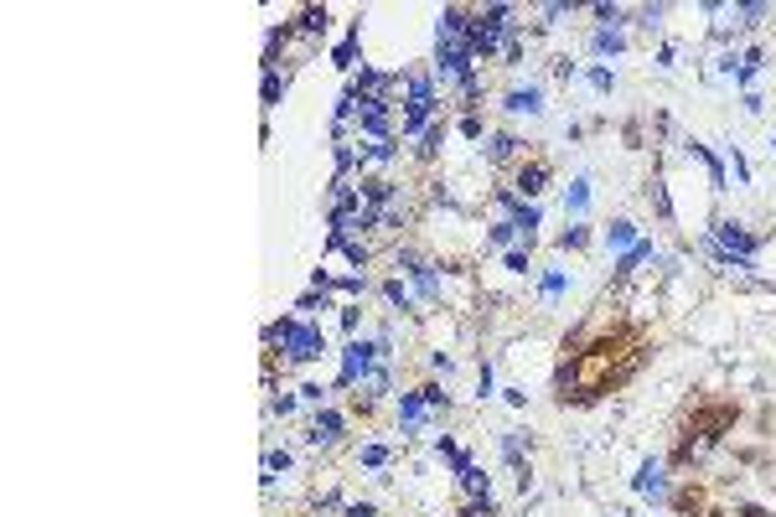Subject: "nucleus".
<instances>
[{"instance_id": "f257e3e1", "label": "nucleus", "mask_w": 776, "mask_h": 517, "mask_svg": "<svg viewBox=\"0 0 776 517\" xmlns=\"http://www.w3.org/2000/svg\"><path fill=\"white\" fill-rule=\"evenodd\" d=\"M264 337H269V341H280L285 362H316V357L326 352V337H321V326L300 321V316H290V321H280V326H269Z\"/></svg>"}, {"instance_id": "f03ea898", "label": "nucleus", "mask_w": 776, "mask_h": 517, "mask_svg": "<svg viewBox=\"0 0 776 517\" xmlns=\"http://www.w3.org/2000/svg\"><path fill=\"white\" fill-rule=\"evenodd\" d=\"M373 357H378V347L373 341H352L347 347V357H341V388H352V383H362L367 373H373Z\"/></svg>"}, {"instance_id": "7ed1b4c3", "label": "nucleus", "mask_w": 776, "mask_h": 517, "mask_svg": "<svg viewBox=\"0 0 776 517\" xmlns=\"http://www.w3.org/2000/svg\"><path fill=\"white\" fill-rule=\"evenodd\" d=\"M425 419H430V399H425V393H404V399H399V424H404V434H419V430H425Z\"/></svg>"}, {"instance_id": "20e7f679", "label": "nucleus", "mask_w": 776, "mask_h": 517, "mask_svg": "<svg viewBox=\"0 0 776 517\" xmlns=\"http://www.w3.org/2000/svg\"><path fill=\"white\" fill-rule=\"evenodd\" d=\"M637 492H642V497H652V502H668V476H663V460H642Z\"/></svg>"}, {"instance_id": "39448f33", "label": "nucleus", "mask_w": 776, "mask_h": 517, "mask_svg": "<svg viewBox=\"0 0 776 517\" xmlns=\"http://www.w3.org/2000/svg\"><path fill=\"white\" fill-rule=\"evenodd\" d=\"M337 434H341V414L337 409H321L316 424H311V445H337Z\"/></svg>"}, {"instance_id": "423d86ee", "label": "nucleus", "mask_w": 776, "mask_h": 517, "mask_svg": "<svg viewBox=\"0 0 776 517\" xmlns=\"http://www.w3.org/2000/svg\"><path fill=\"white\" fill-rule=\"evenodd\" d=\"M461 486L471 502H492V476H486L481 466H461Z\"/></svg>"}, {"instance_id": "0eeeda50", "label": "nucleus", "mask_w": 776, "mask_h": 517, "mask_svg": "<svg viewBox=\"0 0 776 517\" xmlns=\"http://www.w3.org/2000/svg\"><path fill=\"white\" fill-rule=\"evenodd\" d=\"M544 181H549V166H544V161L523 166V171H518V197H538V192H544Z\"/></svg>"}, {"instance_id": "6e6552de", "label": "nucleus", "mask_w": 776, "mask_h": 517, "mask_svg": "<svg viewBox=\"0 0 776 517\" xmlns=\"http://www.w3.org/2000/svg\"><path fill=\"white\" fill-rule=\"evenodd\" d=\"M544 109V94L538 88H512L507 94V114H538Z\"/></svg>"}, {"instance_id": "1a4fd4ad", "label": "nucleus", "mask_w": 776, "mask_h": 517, "mask_svg": "<svg viewBox=\"0 0 776 517\" xmlns=\"http://www.w3.org/2000/svg\"><path fill=\"white\" fill-rule=\"evenodd\" d=\"M585 207H590V176H574L570 192H564V212H574V218H580Z\"/></svg>"}, {"instance_id": "9d476101", "label": "nucleus", "mask_w": 776, "mask_h": 517, "mask_svg": "<svg viewBox=\"0 0 776 517\" xmlns=\"http://www.w3.org/2000/svg\"><path fill=\"white\" fill-rule=\"evenodd\" d=\"M606 243H611V248H631V243H637V228H631L626 218H616L611 228H606Z\"/></svg>"}, {"instance_id": "9b49d317", "label": "nucleus", "mask_w": 776, "mask_h": 517, "mask_svg": "<svg viewBox=\"0 0 776 517\" xmlns=\"http://www.w3.org/2000/svg\"><path fill=\"white\" fill-rule=\"evenodd\" d=\"M689 155H699V161L709 166V181H714V192H725V171H719V161H714V155H709V150H704V145H699V140H689Z\"/></svg>"}, {"instance_id": "f8f14e48", "label": "nucleus", "mask_w": 776, "mask_h": 517, "mask_svg": "<svg viewBox=\"0 0 776 517\" xmlns=\"http://www.w3.org/2000/svg\"><path fill=\"white\" fill-rule=\"evenodd\" d=\"M502 460H507V466H523V434L518 430L502 434Z\"/></svg>"}, {"instance_id": "ddd939ff", "label": "nucleus", "mask_w": 776, "mask_h": 517, "mask_svg": "<svg viewBox=\"0 0 776 517\" xmlns=\"http://www.w3.org/2000/svg\"><path fill=\"white\" fill-rule=\"evenodd\" d=\"M590 47H595V52H621V47H626V36L616 31V26H606V31H595V42H590Z\"/></svg>"}, {"instance_id": "4468645a", "label": "nucleus", "mask_w": 776, "mask_h": 517, "mask_svg": "<svg viewBox=\"0 0 776 517\" xmlns=\"http://www.w3.org/2000/svg\"><path fill=\"white\" fill-rule=\"evenodd\" d=\"M642 259H652V243H631V248H626V259H621V269H616V274H631V269H637Z\"/></svg>"}, {"instance_id": "2eb2a0df", "label": "nucleus", "mask_w": 776, "mask_h": 517, "mask_svg": "<svg viewBox=\"0 0 776 517\" xmlns=\"http://www.w3.org/2000/svg\"><path fill=\"white\" fill-rule=\"evenodd\" d=\"M512 150H518V140H512V135H492V145H486V155H492V161H507Z\"/></svg>"}, {"instance_id": "dca6fc26", "label": "nucleus", "mask_w": 776, "mask_h": 517, "mask_svg": "<svg viewBox=\"0 0 776 517\" xmlns=\"http://www.w3.org/2000/svg\"><path fill=\"white\" fill-rule=\"evenodd\" d=\"M362 388H367V399H378V393H388V373H383V367H373V373L362 378Z\"/></svg>"}, {"instance_id": "f3484780", "label": "nucleus", "mask_w": 776, "mask_h": 517, "mask_svg": "<svg viewBox=\"0 0 776 517\" xmlns=\"http://www.w3.org/2000/svg\"><path fill=\"white\" fill-rule=\"evenodd\" d=\"M766 10H771V6H735V16H740V26H756Z\"/></svg>"}, {"instance_id": "a211bd4d", "label": "nucleus", "mask_w": 776, "mask_h": 517, "mask_svg": "<svg viewBox=\"0 0 776 517\" xmlns=\"http://www.w3.org/2000/svg\"><path fill=\"white\" fill-rule=\"evenodd\" d=\"M512 233H518V228H512L507 218H502V222H492V243H497V248H507V243H512Z\"/></svg>"}, {"instance_id": "6ab92c4d", "label": "nucleus", "mask_w": 776, "mask_h": 517, "mask_svg": "<svg viewBox=\"0 0 776 517\" xmlns=\"http://www.w3.org/2000/svg\"><path fill=\"white\" fill-rule=\"evenodd\" d=\"M300 31H326V10H306V16H300Z\"/></svg>"}, {"instance_id": "aec40b11", "label": "nucleus", "mask_w": 776, "mask_h": 517, "mask_svg": "<svg viewBox=\"0 0 776 517\" xmlns=\"http://www.w3.org/2000/svg\"><path fill=\"white\" fill-rule=\"evenodd\" d=\"M585 238H590V233H585V222H574V228H570V233H564V238H559V243H564V248H580V243H585Z\"/></svg>"}, {"instance_id": "412c9836", "label": "nucleus", "mask_w": 776, "mask_h": 517, "mask_svg": "<svg viewBox=\"0 0 776 517\" xmlns=\"http://www.w3.org/2000/svg\"><path fill=\"white\" fill-rule=\"evenodd\" d=\"M388 300H393V306H404V311H409V290H404L399 280H388Z\"/></svg>"}, {"instance_id": "4be33fe9", "label": "nucleus", "mask_w": 776, "mask_h": 517, "mask_svg": "<svg viewBox=\"0 0 776 517\" xmlns=\"http://www.w3.org/2000/svg\"><path fill=\"white\" fill-rule=\"evenodd\" d=\"M507 269H512V274H528V254H523V248H512V254H507Z\"/></svg>"}, {"instance_id": "5701e85b", "label": "nucleus", "mask_w": 776, "mask_h": 517, "mask_svg": "<svg viewBox=\"0 0 776 517\" xmlns=\"http://www.w3.org/2000/svg\"><path fill=\"white\" fill-rule=\"evenodd\" d=\"M435 150H440V125L425 129V145H419V155H435Z\"/></svg>"}, {"instance_id": "b1692460", "label": "nucleus", "mask_w": 776, "mask_h": 517, "mask_svg": "<svg viewBox=\"0 0 776 517\" xmlns=\"http://www.w3.org/2000/svg\"><path fill=\"white\" fill-rule=\"evenodd\" d=\"M362 460H367V466H383V460H388V450H383V445H367V450H362Z\"/></svg>"}, {"instance_id": "393cba45", "label": "nucleus", "mask_w": 776, "mask_h": 517, "mask_svg": "<svg viewBox=\"0 0 776 517\" xmlns=\"http://www.w3.org/2000/svg\"><path fill=\"white\" fill-rule=\"evenodd\" d=\"M300 399H306V404H321L326 388H321V383H306V388H300Z\"/></svg>"}, {"instance_id": "a878e982", "label": "nucleus", "mask_w": 776, "mask_h": 517, "mask_svg": "<svg viewBox=\"0 0 776 517\" xmlns=\"http://www.w3.org/2000/svg\"><path fill=\"white\" fill-rule=\"evenodd\" d=\"M264 466H269V471H285V466H290V455H285V450H269Z\"/></svg>"}, {"instance_id": "bb28decb", "label": "nucleus", "mask_w": 776, "mask_h": 517, "mask_svg": "<svg viewBox=\"0 0 776 517\" xmlns=\"http://www.w3.org/2000/svg\"><path fill=\"white\" fill-rule=\"evenodd\" d=\"M477 393H481V399H492V393H497V378H492V367H481V388H477Z\"/></svg>"}, {"instance_id": "cd10ccee", "label": "nucleus", "mask_w": 776, "mask_h": 517, "mask_svg": "<svg viewBox=\"0 0 776 517\" xmlns=\"http://www.w3.org/2000/svg\"><path fill=\"white\" fill-rule=\"evenodd\" d=\"M461 517H497V512H492V502H471Z\"/></svg>"}, {"instance_id": "c85d7f7f", "label": "nucleus", "mask_w": 776, "mask_h": 517, "mask_svg": "<svg viewBox=\"0 0 776 517\" xmlns=\"http://www.w3.org/2000/svg\"><path fill=\"white\" fill-rule=\"evenodd\" d=\"M564 290V274H544V295H559Z\"/></svg>"}, {"instance_id": "c756f323", "label": "nucleus", "mask_w": 776, "mask_h": 517, "mask_svg": "<svg viewBox=\"0 0 776 517\" xmlns=\"http://www.w3.org/2000/svg\"><path fill=\"white\" fill-rule=\"evenodd\" d=\"M771 150H776V140H771Z\"/></svg>"}]
</instances>
